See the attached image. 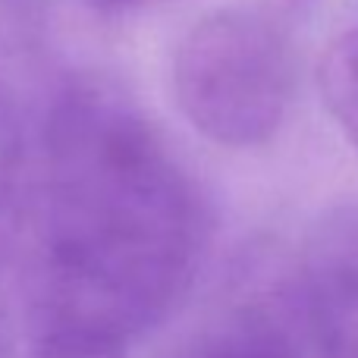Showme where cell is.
<instances>
[{"label":"cell","mask_w":358,"mask_h":358,"mask_svg":"<svg viewBox=\"0 0 358 358\" xmlns=\"http://www.w3.org/2000/svg\"><path fill=\"white\" fill-rule=\"evenodd\" d=\"M31 189V336L132 343L182 302L208 245V210L120 88L82 79L57 94Z\"/></svg>","instance_id":"obj_1"},{"label":"cell","mask_w":358,"mask_h":358,"mask_svg":"<svg viewBox=\"0 0 358 358\" xmlns=\"http://www.w3.org/2000/svg\"><path fill=\"white\" fill-rule=\"evenodd\" d=\"M292 92L286 35L255 6L201 16L173 54V94L208 142L255 148L277 136Z\"/></svg>","instance_id":"obj_2"},{"label":"cell","mask_w":358,"mask_h":358,"mask_svg":"<svg viewBox=\"0 0 358 358\" xmlns=\"http://www.w3.org/2000/svg\"><path fill=\"white\" fill-rule=\"evenodd\" d=\"M296 308L321 358H358V201L311 227L299 255Z\"/></svg>","instance_id":"obj_3"},{"label":"cell","mask_w":358,"mask_h":358,"mask_svg":"<svg viewBox=\"0 0 358 358\" xmlns=\"http://www.w3.org/2000/svg\"><path fill=\"white\" fill-rule=\"evenodd\" d=\"M31 217L29 185L16 173H0V358H16L29 334Z\"/></svg>","instance_id":"obj_4"},{"label":"cell","mask_w":358,"mask_h":358,"mask_svg":"<svg viewBox=\"0 0 358 358\" xmlns=\"http://www.w3.org/2000/svg\"><path fill=\"white\" fill-rule=\"evenodd\" d=\"M176 358H311V352L273 311L245 308L198 334Z\"/></svg>","instance_id":"obj_5"},{"label":"cell","mask_w":358,"mask_h":358,"mask_svg":"<svg viewBox=\"0 0 358 358\" xmlns=\"http://www.w3.org/2000/svg\"><path fill=\"white\" fill-rule=\"evenodd\" d=\"M321 94L334 123L358 151V25L343 31L324 54Z\"/></svg>","instance_id":"obj_6"},{"label":"cell","mask_w":358,"mask_h":358,"mask_svg":"<svg viewBox=\"0 0 358 358\" xmlns=\"http://www.w3.org/2000/svg\"><path fill=\"white\" fill-rule=\"evenodd\" d=\"M29 358H129V343L88 334H44L31 336Z\"/></svg>","instance_id":"obj_7"},{"label":"cell","mask_w":358,"mask_h":358,"mask_svg":"<svg viewBox=\"0 0 358 358\" xmlns=\"http://www.w3.org/2000/svg\"><path fill=\"white\" fill-rule=\"evenodd\" d=\"M88 3L92 10H101V13H123V10H132V6H142L145 0H82Z\"/></svg>","instance_id":"obj_8"}]
</instances>
